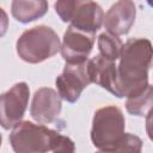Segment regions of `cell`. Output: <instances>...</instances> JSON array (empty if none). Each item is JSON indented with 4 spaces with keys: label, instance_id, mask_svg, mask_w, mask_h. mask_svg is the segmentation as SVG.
<instances>
[{
    "label": "cell",
    "instance_id": "obj_2",
    "mask_svg": "<svg viewBox=\"0 0 153 153\" xmlns=\"http://www.w3.org/2000/svg\"><path fill=\"white\" fill-rule=\"evenodd\" d=\"M61 41L49 26L38 25L25 30L16 43L18 56L27 63L43 62L60 51Z\"/></svg>",
    "mask_w": 153,
    "mask_h": 153
},
{
    "label": "cell",
    "instance_id": "obj_10",
    "mask_svg": "<svg viewBox=\"0 0 153 153\" xmlns=\"http://www.w3.org/2000/svg\"><path fill=\"white\" fill-rule=\"evenodd\" d=\"M136 17V6L130 0L115 2L104 14L103 25L106 32L114 36L127 35L131 29Z\"/></svg>",
    "mask_w": 153,
    "mask_h": 153
},
{
    "label": "cell",
    "instance_id": "obj_11",
    "mask_svg": "<svg viewBox=\"0 0 153 153\" xmlns=\"http://www.w3.org/2000/svg\"><path fill=\"white\" fill-rule=\"evenodd\" d=\"M87 71L91 82L105 88L117 98H122L118 80H117V65L99 54L87 60Z\"/></svg>",
    "mask_w": 153,
    "mask_h": 153
},
{
    "label": "cell",
    "instance_id": "obj_18",
    "mask_svg": "<svg viewBox=\"0 0 153 153\" xmlns=\"http://www.w3.org/2000/svg\"><path fill=\"white\" fill-rule=\"evenodd\" d=\"M1 143H2V136H1V134H0V146H1Z\"/></svg>",
    "mask_w": 153,
    "mask_h": 153
},
{
    "label": "cell",
    "instance_id": "obj_1",
    "mask_svg": "<svg viewBox=\"0 0 153 153\" xmlns=\"http://www.w3.org/2000/svg\"><path fill=\"white\" fill-rule=\"evenodd\" d=\"M117 65V80L122 97L147 87L152 62V44L147 38H129L122 47Z\"/></svg>",
    "mask_w": 153,
    "mask_h": 153
},
{
    "label": "cell",
    "instance_id": "obj_9",
    "mask_svg": "<svg viewBox=\"0 0 153 153\" xmlns=\"http://www.w3.org/2000/svg\"><path fill=\"white\" fill-rule=\"evenodd\" d=\"M62 103L59 93L50 87L38 88L31 100L30 115L39 124H50L60 115Z\"/></svg>",
    "mask_w": 153,
    "mask_h": 153
},
{
    "label": "cell",
    "instance_id": "obj_12",
    "mask_svg": "<svg viewBox=\"0 0 153 153\" xmlns=\"http://www.w3.org/2000/svg\"><path fill=\"white\" fill-rule=\"evenodd\" d=\"M47 11L48 2L44 0H14L11 4V12L13 18L22 24H27L43 17Z\"/></svg>",
    "mask_w": 153,
    "mask_h": 153
},
{
    "label": "cell",
    "instance_id": "obj_7",
    "mask_svg": "<svg viewBox=\"0 0 153 153\" xmlns=\"http://www.w3.org/2000/svg\"><path fill=\"white\" fill-rule=\"evenodd\" d=\"M55 84L61 99L68 103H75L80 98L84 88L91 84L87 61L76 65L66 63L62 73L56 78Z\"/></svg>",
    "mask_w": 153,
    "mask_h": 153
},
{
    "label": "cell",
    "instance_id": "obj_14",
    "mask_svg": "<svg viewBox=\"0 0 153 153\" xmlns=\"http://www.w3.org/2000/svg\"><path fill=\"white\" fill-rule=\"evenodd\" d=\"M98 49H99V55L110 60L115 61L120 59L121 51L123 43L120 39V37L114 36L109 32H102L98 36Z\"/></svg>",
    "mask_w": 153,
    "mask_h": 153
},
{
    "label": "cell",
    "instance_id": "obj_8",
    "mask_svg": "<svg viewBox=\"0 0 153 153\" xmlns=\"http://www.w3.org/2000/svg\"><path fill=\"white\" fill-rule=\"evenodd\" d=\"M94 41L96 33L86 32L69 25L63 33L60 45V51L66 63L76 65L87 61Z\"/></svg>",
    "mask_w": 153,
    "mask_h": 153
},
{
    "label": "cell",
    "instance_id": "obj_3",
    "mask_svg": "<svg viewBox=\"0 0 153 153\" xmlns=\"http://www.w3.org/2000/svg\"><path fill=\"white\" fill-rule=\"evenodd\" d=\"M59 134L43 124L20 121L12 128L10 143L14 153H48L53 152Z\"/></svg>",
    "mask_w": 153,
    "mask_h": 153
},
{
    "label": "cell",
    "instance_id": "obj_13",
    "mask_svg": "<svg viewBox=\"0 0 153 153\" xmlns=\"http://www.w3.org/2000/svg\"><path fill=\"white\" fill-rule=\"evenodd\" d=\"M126 109L130 115L134 116H145L151 111L153 104V90L152 85L148 84L146 88L135 92L126 97Z\"/></svg>",
    "mask_w": 153,
    "mask_h": 153
},
{
    "label": "cell",
    "instance_id": "obj_4",
    "mask_svg": "<svg viewBox=\"0 0 153 153\" xmlns=\"http://www.w3.org/2000/svg\"><path fill=\"white\" fill-rule=\"evenodd\" d=\"M126 120L120 108L108 105L98 109L92 120L91 141L98 151L114 149L124 135Z\"/></svg>",
    "mask_w": 153,
    "mask_h": 153
},
{
    "label": "cell",
    "instance_id": "obj_17",
    "mask_svg": "<svg viewBox=\"0 0 153 153\" xmlns=\"http://www.w3.org/2000/svg\"><path fill=\"white\" fill-rule=\"evenodd\" d=\"M96 153H116L114 151H97Z\"/></svg>",
    "mask_w": 153,
    "mask_h": 153
},
{
    "label": "cell",
    "instance_id": "obj_5",
    "mask_svg": "<svg viewBox=\"0 0 153 153\" xmlns=\"http://www.w3.org/2000/svg\"><path fill=\"white\" fill-rule=\"evenodd\" d=\"M54 8L62 22L79 30L96 33L103 25L104 12L94 1L60 0L54 4Z\"/></svg>",
    "mask_w": 153,
    "mask_h": 153
},
{
    "label": "cell",
    "instance_id": "obj_16",
    "mask_svg": "<svg viewBox=\"0 0 153 153\" xmlns=\"http://www.w3.org/2000/svg\"><path fill=\"white\" fill-rule=\"evenodd\" d=\"M8 29V16L4 8L0 7V38L5 36Z\"/></svg>",
    "mask_w": 153,
    "mask_h": 153
},
{
    "label": "cell",
    "instance_id": "obj_6",
    "mask_svg": "<svg viewBox=\"0 0 153 153\" xmlns=\"http://www.w3.org/2000/svg\"><path fill=\"white\" fill-rule=\"evenodd\" d=\"M30 88L26 82H17L8 91L0 94V126L12 129L18 124L27 108Z\"/></svg>",
    "mask_w": 153,
    "mask_h": 153
},
{
    "label": "cell",
    "instance_id": "obj_15",
    "mask_svg": "<svg viewBox=\"0 0 153 153\" xmlns=\"http://www.w3.org/2000/svg\"><path fill=\"white\" fill-rule=\"evenodd\" d=\"M53 153H75V145L68 136L59 134Z\"/></svg>",
    "mask_w": 153,
    "mask_h": 153
}]
</instances>
